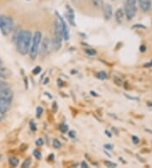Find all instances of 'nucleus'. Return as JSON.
Segmentation results:
<instances>
[{
	"label": "nucleus",
	"instance_id": "nucleus-1",
	"mask_svg": "<svg viewBox=\"0 0 152 168\" xmlns=\"http://www.w3.org/2000/svg\"><path fill=\"white\" fill-rule=\"evenodd\" d=\"M32 37V33L30 31H21L15 42L17 50L20 54L26 55L29 53Z\"/></svg>",
	"mask_w": 152,
	"mask_h": 168
},
{
	"label": "nucleus",
	"instance_id": "nucleus-2",
	"mask_svg": "<svg viewBox=\"0 0 152 168\" xmlns=\"http://www.w3.org/2000/svg\"><path fill=\"white\" fill-rule=\"evenodd\" d=\"M53 39L51 40V44H52V48L55 51H59L62 47V42H63V32L61 28V25L59 21H54V28H53Z\"/></svg>",
	"mask_w": 152,
	"mask_h": 168
},
{
	"label": "nucleus",
	"instance_id": "nucleus-3",
	"mask_svg": "<svg viewBox=\"0 0 152 168\" xmlns=\"http://www.w3.org/2000/svg\"><path fill=\"white\" fill-rule=\"evenodd\" d=\"M41 39H42V34L41 32H36L32 37L29 54H30V59L33 60H36V58L38 55V50H39V47L41 46Z\"/></svg>",
	"mask_w": 152,
	"mask_h": 168
},
{
	"label": "nucleus",
	"instance_id": "nucleus-4",
	"mask_svg": "<svg viewBox=\"0 0 152 168\" xmlns=\"http://www.w3.org/2000/svg\"><path fill=\"white\" fill-rule=\"evenodd\" d=\"M14 21L11 17L0 15V30L3 35H8L14 30Z\"/></svg>",
	"mask_w": 152,
	"mask_h": 168
},
{
	"label": "nucleus",
	"instance_id": "nucleus-5",
	"mask_svg": "<svg viewBox=\"0 0 152 168\" xmlns=\"http://www.w3.org/2000/svg\"><path fill=\"white\" fill-rule=\"evenodd\" d=\"M124 14L128 21H131L136 15L137 6L136 0H126L124 6Z\"/></svg>",
	"mask_w": 152,
	"mask_h": 168
},
{
	"label": "nucleus",
	"instance_id": "nucleus-6",
	"mask_svg": "<svg viewBox=\"0 0 152 168\" xmlns=\"http://www.w3.org/2000/svg\"><path fill=\"white\" fill-rule=\"evenodd\" d=\"M52 48V44H51V40L48 37H44L41 39V50H40V55L43 58L47 55L49 53L50 49Z\"/></svg>",
	"mask_w": 152,
	"mask_h": 168
},
{
	"label": "nucleus",
	"instance_id": "nucleus-7",
	"mask_svg": "<svg viewBox=\"0 0 152 168\" xmlns=\"http://www.w3.org/2000/svg\"><path fill=\"white\" fill-rule=\"evenodd\" d=\"M55 14H56V15H57V17H58V19H59V23H60L61 25V28H62V32H63V39L66 40V41H68V40L69 39V37H70V35H69V30H68V25H67V23H66V21H65V20L59 14L58 11H56Z\"/></svg>",
	"mask_w": 152,
	"mask_h": 168
},
{
	"label": "nucleus",
	"instance_id": "nucleus-8",
	"mask_svg": "<svg viewBox=\"0 0 152 168\" xmlns=\"http://www.w3.org/2000/svg\"><path fill=\"white\" fill-rule=\"evenodd\" d=\"M66 9H67L66 13H65V18H66V20L68 21V22L71 26L76 27L75 15H74V9H73L70 6H68V5L66 6Z\"/></svg>",
	"mask_w": 152,
	"mask_h": 168
},
{
	"label": "nucleus",
	"instance_id": "nucleus-9",
	"mask_svg": "<svg viewBox=\"0 0 152 168\" xmlns=\"http://www.w3.org/2000/svg\"><path fill=\"white\" fill-rule=\"evenodd\" d=\"M13 98H14V93L10 89V88L0 91V99L1 100H4L12 102Z\"/></svg>",
	"mask_w": 152,
	"mask_h": 168
},
{
	"label": "nucleus",
	"instance_id": "nucleus-10",
	"mask_svg": "<svg viewBox=\"0 0 152 168\" xmlns=\"http://www.w3.org/2000/svg\"><path fill=\"white\" fill-rule=\"evenodd\" d=\"M103 15L105 20L108 21L113 16V7L109 3H106L103 6Z\"/></svg>",
	"mask_w": 152,
	"mask_h": 168
},
{
	"label": "nucleus",
	"instance_id": "nucleus-11",
	"mask_svg": "<svg viewBox=\"0 0 152 168\" xmlns=\"http://www.w3.org/2000/svg\"><path fill=\"white\" fill-rule=\"evenodd\" d=\"M139 5L143 12H148L151 9V0H139Z\"/></svg>",
	"mask_w": 152,
	"mask_h": 168
},
{
	"label": "nucleus",
	"instance_id": "nucleus-12",
	"mask_svg": "<svg viewBox=\"0 0 152 168\" xmlns=\"http://www.w3.org/2000/svg\"><path fill=\"white\" fill-rule=\"evenodd\" d=\"M11 70L3 66H0V78L7 79L11 76Z\"/></svg>",
	"mask_w": 152,
	"mask_h": 168
},
{
	"label": "nucleus",
	"instance_id": "nucleus-13",
	"mask_svg": "<svg viewBox=\"0 0 152 168\" xmlns=\"http://www.w3.org/2000/svg\"><path fill=\"white\" fill-rule=\"evenodd\" d=\"M115 17H116V21L118 24H122L123 18H124V12L122 11V9H118L116 13H115Z\"/></svg>",
	"mask_w": 152,
	"mask_h": 168
},
{
	"label": "nucleus",
	"instance_id": "nucleus-14",
	"mask_svg": "<svg viewBox=\"0 0 152 168\" xmlns=\"http://www.w3.org/2000/svg\"><path fill=\"white\" fill-rule=\"evenodd\" d=\"M9 165H10L11 167H18V165H19V163H20V161H19V159L16 158V157H10V158L9 159Z\"/></svg>",
	"mask_w": 152,
	"mask_h": 168
},
{
	"label": "nucleus",
	"instance_id": "nucleus-15",
	"mask_svg": "<svg viewBox=\"0 0 152 168\" xmlns=\"http://www.w3.org/2000/svg\"><path fill=\"white\" fill-rule=\"evenodd\" d=\"M97 77L101 80H106L107 78V74L105 71L101 70V71H99L97 73Z\"/></svg>",
	"mask_w": 152,
	"mask_h": 168
},
{
	"label": "nucleus",
	"instance_id": "nucleus-16",
	"mask_svg": "<svg viewBox=\"0 0 152 168\" xmlns=\"http://www.w3.org/2000/svg\"><path fill=\"white\" fill-rule=\"evenodd\" d=\"M91 1L92 5L95 8H96V9L100 8L101 6V4H102V0H91Z\"/></svg>",
	"mask_w": 152,
	"mask_h": 168
},
{
	"label": "nucleus",
	"instance_id": "nucleus-17",
	"mask_svg": "<svg viewBox=\"0 0 152 168\" xmlns=\"http://www.w3.org/2000/svg\"><path fill=\"white\" fill-rule=\"evenodd\" d=\"M85 52H86V54H88V55H90V56H95V55L97 54L96 50H95V49H93V48H87V49L85 50Z\"/></svg>",
	"mask_w": 152,
	"mask_h": 168
},
{
	"label": "nucleus",
	"instance_id": "nucleus-18",
	"mask_svg": "<svg viewBox=\"0 0 152 168\" xmlns=\"http://www.w3.org/2000/svg\"><path fill=\"white\" fill-rule=\"evenodd\" d=\"M42 113H43V109H42L41 106H38V107L36 108V117H37V118H40V117L41 116Z\"/></svg>",
	"mask_w": 152,
	"mask_h": 168
},
{
	"label": "nucleus",
	"instance_id": "nucleus-19",
	"mask_svg": "<svg viewBox=\"0 0 152 168\" xmlns=\"http://www.w3.org/2000/svg\"><path fill=\"white\" fill-rule=\"evenodd\" d=\"M33 155L35 156V158L36 159V160H41V158H42V156H41V152L39 151V150H36V149H35L34 151H33Z\"/></svg>",
	"mask_w": 152,
	"mask_h": 168
},
{
	"label": "nucleus",
	"instance_id": "nucleus-20",
	"mask_svg": "<svg viewBox=\"0 0 152 168\" xmlns=\"http://www.w3.org/2000/svg\"><path fill=\"white\" fill-rule=\"evenodd\" d=\"M9 86L7 82H3V81H0V91L3 90V89H6V88H9Z\"/></svg>",
	"mask_w": 152,
	"mask_h": 168
},
{
	"label": "nucleus",
	"instance_id": "nucleus-21",
	"mask_svg": "<svg viewBox=\"0 0 152 168\" xmlns=\"http://www.w3.org/2000/svg\"><path fill=\"white\" fill-rule=\"evenodd\" d=\"M59 129H60L61 133H68V125H66V124H63V125H61L60 126Z\"/></svg>",
	"mask_w": 152,
	"mask_h": 168
},
{
	"label": "nucleus",
	"instance_id": "nucleus-22",
	"mask_svg": "<svg viewBox=\"0 0 152 168\" xmlns=\"http://www.w3.org/2000/svg\"><path fill=\"white\" fill-rule=\"evenodd\" d=\"M30 163H31V161H30V158H28V159H26L23 163H22V165H21V167L23 168H27L29 167L30 166Z\"/></svg>",
	"mask_w": 152,
	"mask_h": 168
},
{
	"label": "nucleus",
	"instance_id": "nucleus-23",
	"mask_svg": "<svg viewBox=\"0 0 152 168\" xmlns=\"http://www.w3.org/2000/svg\"><path fill=\"white\" fill-rule=\"evenodd\" d=\"M104 164L107 166V167H117V164H116V163L111 162V161H104Z\"/></svg>",
	"mask_w": 152,
	"mask_h": 168
},
{
	"label": "nucleus",
	"instance_id": "nucleus-24",
	"mask_svg": "<svg viewBox=\"0 0 152 168\" xmlns=\"http://www.w3.org/2000/svg\"><path fill=\"white\" fill-rule=\"evenodd\" d=\"M53 147H54V148H56V149H59L61 146H62L60 141H59V140H58V139H54V140H53Z\"/></svg>",
	"mask_w": 152,
	"mask_h": 168
},
{
	"label": "nucleus",
	"instance_id": "nucleus-25",
	"mask_svg": "<svg viewBox=\"0 0 152 168\" xmlns=\"http://www.w3.org/2000/svg\"><path fill=\"white\" fill-rule=\"evenodd\" d=\"M30 127L32 132H36V122L34 121H30Z\"/></svg>",
	"mask_w": 152,
	"mask_h": 168
},
{
	"label": "nucleus",
	"instance_id": "nucleus-26",
	"mask_svg": "<svg viewBox=\"0 0 152 168\" xmlns=\"http://www.w3.org/2000/svg\"><path fill=\"white\" fill-rule=\"evenodd\" d=\"M41 71V66H36V67H35L33 69L32 73H33L34 75H38V74H40Z\"/></svg>",
	"mask_w": 152,
	"mask_h": 168
},
{
	"label": "nucleus",
	"instance_id": "nucleus-27",
	"mask_svg": "<svg viewBox=\"0 0 152 168\" xmlns=\"http://www.w3.org/2000/svg\"><path fill=\"white\" fill-rule=\"evenodd\" d=\"M132 142H133L134 144H138V143L140 142V140H139V138L137 136H133V137H132Z\"/></svg>",
	"mask_w": 152,
	"mask_h": 168
},
{
	"label": "nucleus",
	"instance_id": "nucleus-28",
	"mask_svg": "<svg viewBox=\"0 0 152 168\" xmlns=\"http://www.w3.org/2000/svg\"><path fill=\"white\" fill-rule=\"evenodd\" d=\"M114 82L118 85V86H120L122 84V80L119 78V77H117V76H114Z\"/></svg>",
	"mask_w": 152,
	"mask_h": 168
},
{
	"label": "nucleus",
	"instance_id": "nucleus-29",
	"mask_svg": "<svg viewBox=\"0 0 152 168\" xmlns=\"http://www.w3.org/2000/svg\"><path fill=\"white\" fill-rule=\"evenodd\" d=\"M36 144L37 146H42L43 145V140L41 138H38L36 141Z\"/></svg>",
	"mask_w": 152,
	"mask_h": 168
},
{
	"label": "nucleus",
	"instance_id": "nucleus-30",
	"mask_svg": "<svg viewBox=\"0 0 152 168\" xmlns=\"http://www.w3.org/2000/svg\"><path fill=\"white\" fill-rule=\"evenodd\" d=\"M125 96L127 97V98H128V99H130L131 100H136V101H139V98L138 97H133V96H129V95H127V94H125Z\"/></svg>",
	"mask_w": 152,
	"mask_h": 168
},
{
	"label": "nucleus",
	"instance_id": "nucleus-31",
	"mask_svg": "<svg viewBox=\"0 0 152 168\" xmlns=\"http://www.w3.org/2000/svg\"><path fill=\"white\" fill-rule=\"evenodd\" d=\"M104 147H105V149H113V146L112 145V144H110V143H107V144H105L104 145Z\"/></svg>",
	"mask_w": 152,
	"mask_h": 168
},
{
	"label": "nucleus",
	"instance_id": "nucleus-32",
	"mask_svg": "<svg viewBox=\"0 0 152 168\" xmlns=\"http://www.w3.org/2000/svg\"><path fill=\"white\" fill-rule=\"evenodd\" d=\"M137 27H138V28H139V27H140V28H144V29L145 28V26H143V25H141V24H136V25L133 26V27H132V28H137Z\"/></svg>",
	"mask_w": 152,
	"mask_h": 168
},
{
	"label": "nucleus",
	"instance_id": "nucleus-33",
	"mask_svg": "<svg viewBox=\"0 0 152 168\" xmlns=\"http://www.w3.org/2000/svg\"><path fill=\"white\" fill-rule=\"evenodd\" d=\"M139 50H140V52L145 53V50H146V47H145V45H141V46L139 47Z\"/></svg>",
	"mask_w": 152,
	"mask_h": 168
},
{
	"label": "nucleus",
	"instance_id": "nucleus-34",
	"mask_svg": "<svg viewBox=\"0 0 152 168\" xmlns=\"http://www.w3.org/2000/svg\"><path fill=\"white\" fill-rule=\"evenodd\" d=\"M68 135H69V137H70L74 138V137H75V132H74V131H70V132H69V133H68Z\"/></svg>",
	"mask_w": 152,
	"mask_h": 168
},
{
	"label": "nucleus",
	"instance_id": "nucleus-35",
	"mask_svg": "<svg viewBox=\"0 0 152 168\" xmlns=\"http://www.w3.org/2000/svg\"><path fill=\"white\" fill-rule=\"evenodd\" d=\"M81 167L87 168L89 167V166H88V164H87L86 161H82V162H81Z\"/></svg>",
	"mask_w": 152,
	"mask_h": 168
},
{
	"label": "nucleus",
	"instance_id": "nucleus-36",
	"mask_svg": "<svg viewBox=\"0 0 152 168\" xmlns=\"http://www.w3.org/2000/svg\"><path fill=\"white\" fill-rule=\"evenodd\" d=\"M105 133H106V134L107 135V136H108L109 137H113V134H112V133H110L109 131L106 130V131H105Z\"/></svg>",
	"mask_w": 152,
	"mask_h": 168
},
{
	"label": "nucleus",
	"instance_id": "nucleus-37",
	"mask_svg": "<svg viewBox=\"0 0 152 168\" xmlns=\"http://www.w3.org/2000/svg\"><path fill=\"white\" fill-rule=\"evenodd\" d=\"M91 95H93V96H95V97H97V96H98V94H95V92H94V91H91Z\"/></svg>",
	"mask_w": 152,
	"mask_h": 168
},
{
	"label": "nucleus",
	"instance_id": "nucleus-38",
	"mask_svg": "<svg viewBox=\"0 0 152 168\" xmlns=\"http://www.w3.org/2000/svg\"><path fill=\"white\" fill-rule=\"evenodd\" d=\"M152 66V61L151 63H148V64H145V67H150V66Z\"/></svg>",
	"mask_w": 152,
	"mask_h": 168
},
{
	"label": "nucleus",
	"instance_id": "nucleus-39",
	"mask_svg": "<svg viewBox=\"0 0 152 168\" xmlns=\"http://www.w3.org/2000/svg\"><path fill=\"white\" fill-rule=\"evenodd\" d=\"M3 116H4V115H3V114H2V113L0 112V122H1L2 120H3Z\"/></svg>",
	"mask_w": 152,
	"mask_h": 168
},
{
	"label": "nucleus",
	"instance_id": "nucleus-40",
	"mask_svg": "<svg viewBox=\"0 0 152 168\" xmlns=\"http://www.w3.org/2000/svg\"><path fill=\"white\" fill-rule=\"evenodd\" d=\"M3 66V60L0 59V66Z\"/></svg>",
	"mask_w": 152,
	"mask_h": 168
},
{
	"label": "nucleus",
	"instance_id": "nucleus-41",
	"mask_svg": "<svg viewBox=\"0 0 152 168\" xmlns=\"http://www.w3.org/2000/svg\"><path fill=\"white\" fill-rule=\"evenodd\" d=\"M145 131H146V132H149V133H151L152 134V131H151V130H149V129H145Z\"/></svg>",
	"mask_w": 152,
	"mask_h": 168
},
{
	"label": "nucleus",
	"instance_id": "nucleus-42",
	"mask_svg": "<svg viewBox=\"0 0 152 168\" xmlns=\"http://www.w3.org/2000/svg\"><path fill=\"white\" fill-rule=\"evenodd\" d=\"M148 105H150V107H152V103H148Z\"/></svg>",
	"mask_w": 152,
	"mask_h": 168
},
{
	"label": "nucleus",
	"instance_id": "nucleus-43",
	"mask_svg": "<svg viewBox=\"0 0 152 168\" xmlns=\"http://www.w3.org/2000/svg\"><path fill=\"white\" fill-rule=\"evenodd\" d=\"M77 0H72V2H76Z\"/></svg>",
	"mask_w": 152,
	"mask_h": 168
}]
</instances>
